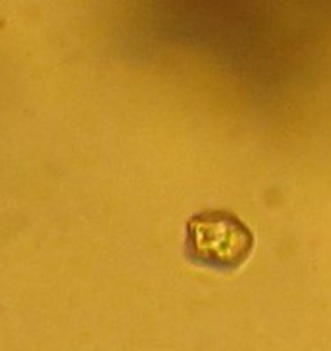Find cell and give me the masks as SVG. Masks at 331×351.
Masks as SVG:
<instances>
[{"label": "cell", "instance_id": "cell-1", "mask_svg": "<svg viewBox=\"0 0 331 351\" xmlns=\"http://www.w3.org/2000/svg\"><path fill=\"white\" fill-rule=\"evenodd\" d=\"M254 237L230 211H202L186 225V253L193 262L217 271L240 267L251 255Z\"/></svg>", "mask_w": 331, "mask_h": 351}]
</instances>
